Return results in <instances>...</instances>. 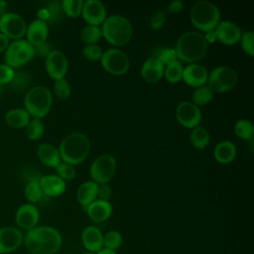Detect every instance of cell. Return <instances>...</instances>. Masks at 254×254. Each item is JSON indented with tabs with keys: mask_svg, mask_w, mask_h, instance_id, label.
Returning <instances> with one entry per match:
<instances>
[{
	"mask_svg": "<svg viewBox=\"0 0 254 254\" xmlns=\"http://www.w3.org/2000/svg\"><path fill=\"white\" fill-rule=\"evenodd\" d=\"M213 91L207 86V84H204L202 86L196 87L194 91L192 92V103H194L196 106H201L209 103L213 98Z\"/></svg>",
	"mask_w": 254,
	"mask_h": 254,
	"instance_id": "33",
	"label": "cell"
},
{
	"mask_svg": "<svg viewBox=\"0 0 254 254\" xmlns=\"http://www.w3.org/2000/svg\"><path fill=\"white\" fill-rule=\"evenodd\" d=\"M15 69L6 64H0V84L8 85L12 80Z\"/></svg>",
	"mask_w": 254,
	"mask_h": 254,
	"instance_id": "45",
	"label": "cell"
},
{
	"mask_svg": "<svg viewBox=\"0 0 254 254\" xmlns=\"http://www.w3.org/2000/svg\"><path fill=\"white\" fill-rule=\"evenodd\" d=\"M81 241L84 248L89 251L96 253L103 248V234L100 229L96 226H86L81 232Z\"/></svg>",
	"mask_w": 254,
	"mask_h": 254,
	"instance_id": "21",
	"label": "cell"
},
{
	"mask_svg": "<svg viewBox=\"0 0 254 254\" xmlns=\"http://www.w3.org/2000/svg\"><path fill=\"white\" fill-rule=\"evenodd\" d=\"M100 63L102 67L114 75H122L129 69L130 62L128 56L121 50L112 48L102 53Z\"/></svg>",
	"mask_w": 254,
	"mask_h": 254,
	"instance_id": "10",
	"label": "cell"
},
{
	"mask_svg": "<svg viewBox=\"0 0 254 254\" xmlns=\"http://www.w3.org/2000/svg\"><path fill=\"white\" fill-rule=\"evenodd\" d=\"M9 45H10V40L6 36H4L2 33H0V54L5 53Z\"/></svg>",
	"mask_w": 254,
	"mask_h": 254,
	"instance_id": "49",
	"label": "cell"
},
{
	"mask_svg": "<svg viewBox=\"0 0 254 254\" xmlns=\"http://www.w3.org/2000/svg\"><path fill=\"white\" fill-rule=\"evenodd\" d=\"M122 241L123 238L119 231L110 230L103 235V248L115 251L121 246Z\"/></svg>",
	"mask_w": 254,
	"mask_h": 254,
	"instance_id": "38",
	"label": "cell"
},
{
	"mask_svg": "<svg viewBox=\"0 0 254 254\" xmlns=\"http://www.w3.org/2000/svg\"><path fill=\"white\" fill-rule=\"evenodd\" d=\"M54 92L56 96L61 100H65L70 96L71 89L68 81L64 77L56 79L54 82Z\"/></svg>",
	"mask_w": 254,
	"mask_h": 254,
	"instance_id": "39",
	"label": "cell"
},
{
	"mask_svg": "<svg viewBox=\"0 0 254 254\" xmlns=\"http://www.w3.org/2000/svg\"><path fill=\"white\" fill-rule=\"evenodd\" d=\"M101 29L99 26L86 25L80 32V38L86 45L96 44L101 38Z\"/></svg>",
	"mask_w": 254,
	"mask_h": 254,
	"instance_id": "35",
	"label": "cell"
},
{
	"mask_svg": "<svg viewBox=\"0 0 254 254\" xmlns=\"http://www.w3.org/2000/svg\"><path fill=\"white\" fill-rule=\"evenodd\" d=\"M26 41L33 47L43 44L47 41L49 35L48 24L42 20L36 19L27 25Z\"/></svg>",
	"mask_w": 254,
	"mask_h": 254,
	"instance_id": "19",
	"label": "cell"
},
{
	"mask_svg": "<svg viewBox=\"0 0 254 254\" xmlns=\"http://www.w3.org/2000/svg\"><path fill=\"white\" fill-rule=\"evenodd\" d=\"M4 120L9 127L13 129H22L27 126L31 120V116L25 108H13L5 114Z\"/></svg>",
	"mask_w": 254,
	"mask_h": 254,
	"instance_id": "27",
	"label": "cell"
},
{
	"mask_svg": "<svg viewBox=\"0 0 254 254\" xmlns=\"http://www.w3.org/2000/svg\"><path fill=\"white\" fill-rule=\"evenodd\" d=\"M64 13L71 18H76L81 14L83 1L82 0H63L61 2Z\"/></svg>",
	"mask_w": 254,
	"mask_h": 254,
	"instance_id": "37",
	"label": "cell"
},
{
	"mask_svg": "<svg viewBox=\"0 0 254 254\" xmlns=\"http://www.w3.org/2000/svg\"><path fill=\"white\" fill-rule=\"evenodd\" d=\"M183 70H184V66L181 61L178 60L165 66L164 76L167 79V81L171 83H177L183 77Z\"/></svg>",
	"mask_w": 254,
	"mask_h": 254,
	"instance_id": "32",
	"label": "cell"
},
{
	"mask_svg": "<svg viewBox=\"0 0 254 254\" xmlns=\"http://www.w3.org/2000/svg\"><path fill=\"white\" fill-rule=\"evenodd\" d=\"M190 140L193 147L196 149L202 150L204 149L210 140V136L208 131L202 126H196L191 129L190 134Z\"/></svg>",
	"mask_w": 254,
	"mask_h": 254,
	"instance_id": "30",
	"label": "cell"
},
{
	"mask_svg": "<svg viewBox=\"0 0 254 254\" xmlns=\"http://www.w3.org/2000/svg\"><path fill=\"white\" fill-rule=\"evenodd\" d=\"M37 156L42 164L51 168H56L62 162L59 149L49 143H43L38 147Z\"/></svg>",
	"mask_w": 254,
	"mask_h": 254,
	"instance_id": "25",
	"label": "cell"
},
{
	"mask_svg": "<svg viewBox=\"0 0 254 254\" xmlns=\"http://www.w3.org/2000/svg\"><path fill=\"white\" fill-rule=\"evenodd\" d=\"M111 193H112V190L107 184L98 185V190H97V198L98 199L109 201Z\"/></svg>",
	"mask_w": 254,
	"mask_h": 254,
	"instance_id": "47",
	"label": "cell"
},
{
	"mask_svg": "<svg viewBox=\"0 0 254 254\" xmlns=\"http://www.w3.org/2000/svg\"><path fill=\"white\" fill-rule=\"evenodd\" d=\"M56 172H57V176H59L61 179L64 180H72L74 179L75 175H76V171L75 168L67 163L64 162H61L57 167H56Z\"/></svg>",
	"mask_w": 254,
	"mask_h": 254,
	"instance_id": "41",
	"label": "cell"
},
{
	"mask_svg": "<svg viewBox=\"0 0 254 254\" xmlns=\"http://www.w3.org/2000/svg\"><path fill=\"white\" fill-rule=\"evenodd\" d=\"M216 33L217 41L224 45H234L236 44L242 35V32L238 25L231 21H220L214 29Z\"/></svg>",
	"mask_w": 254,
	"mask_h": 254,
	"instance_id": "17",
	"label": "cell"
},
{
	"mask_svg": "<svg viewBox=\"0 0 254 254\" xmlns=\"http://www.w3.org/2000/svg\"><path fill=\"white\" fill-rule=\"evenodd\" d=\"M115 170V158L110 154H102L91 163L89 174L93 182L98 185H103L107 184L113 178Z\"/></svg>",
	"mask_w": 254,
	"mask_h": 254,
	"instance_id": "9",
	"label": "cell"
},
{
	"mask_svg": "<svg viewBox=\"0 0 254 254\" xmlns=\"http://www.w3.org/2000/svg\"><path fill=\"white\" fill-rule=\"evenodd\" d=\"M24 235L21 230L14 226L0 228V254H8L16 251L23 243Z\"/></svg>",
	"mask_w": 254,
	"mask_h": 254,
	"instance_id": "14",
	"label": "cell"
},
{
	"mask_svg": "<svg viewBox=\"0 0 254 254\" xmlns=\"http://www.w3.org/2000/svg\"><path fill=\"white\" fill-rule=\"evenodd\" d=\"M190 21L199 31L207 32L214 30L220 22L219 9L210 1H197L190 9Z\"/></svg>",
	"mask_w": 254,
	"mask_h": 254,
	"instance_id": "5",
	"label": "cell"
},
{
	"mask_svg": "<svg viewBox=\"0 0 254 254\" xmlns=\"http://www.w3.org/2000/svg\"><path fill=\"white\" fill-rule=\"evenodd\" d=\"M164 68L165 65L156 57H150L142 64L141 75L145 81L156 83L163 77Z\"/></svg>",
	"mask_w": 254,
	"mask_h": 254,
	"instance_id": "20",
	"label": "cell"
},
{
	"mask_svg": "<svg viewBox=\"0 0 254 254\" xmlns=\"http://www.w3.org/2000/svg\"><path fill=\"white\" fill-rule=\"evenodd\" d=\"M174 49L180 61L195 64L206 55L208 44L201 33L190 31L178 39Z\"/></svg>",
	"mask_w": 254,
	"mask_h": 254,
	"instance_id": "2",
	"label": "cell"
},
{
	"mask_svg": "<svg viewBox=\"0 0 254 254\" xmlns=\"http://www.w3.org/2000/svg\"><path fill=\"white\" fill-rule=\"evenodd\" d=\"M176 117L179 123L186 128H194L198 126L202 115L198 106L191 101H182L176 108Z\"/></svg>",
	"mask_w": 254,
	"mask_h": 254,
	"instance_id": "12",
	"label": "cell"
},
{
	"mask_svg": "<svg viewBox=\"0 0 254 254\" xmlns=\"http://www.w3.org/2000/svg\"><path fill=\"white\" fill-rule=\"evenodd\" d=\"M101 34L111 45L121 47L126 45L132 38V26L129 20L122 15H111L106 17L101 24Z\"/></svg>",
	"mask_w": 254,
	"mask_h": 254,
	"instance_id": "4",
	"label": "cell"
},
{
	"mask_svg": "<svg viewBox=\"0 0 254 254\" xmlns=\"http://www.w3.org/2000/svg\"><path fill=\"white\" fill-rule=\"evenodd\" d=\"M82 54L84 58L89 61H100L102 56V50L96 44L85 45V47L83 48Z\"/></svg>",
	"mask_w": 254,
	"mask_h": 254,
	"instance_id": "43",
	"label": "cell"
},
{
	"mask_svg": "<svg viewBox=\"0 0 254 254\" xmlns=\"http://www.w3.org/2000/svg\"><path fill=\"white\" fill-rule=\"evenodd\" d=\"M167 19V13L165 10L160 9L157 10L151 17L150 19V27L151 29L158 31L160 29H162V27L164 26L165 22Z\"/></svg>",
	"mask_w": 254,
	"mask_h": 254,
	"instance_id": "44",
	"label": "cell"
},
{
	"mask_svg": "<svg viewBox=\"0 0 254 254\" xmlns=\"http://www.w3.org/2000/svg\"><path fill=\"white\" fill-rule=\"evenodd\" d=\"M25 132L27 137L32 141H36L42 138L45 132V127L42 119L40 118L31 119L27 124V126L25 127Z\"/></svg>",
	"mask_w": 254,
	"mask_h": 254,
	"instance_id": "34",
	"label": "cell"
},
{
	"mask_svg": "<svg viewBox=\"0 0 254 254\" xmlns=\"http://www.w3.org/2000/svg\"><path fill=\"white\" fill-rule=\"evenodd\" d=\"M64 254H71V253H64Z\"/></svg>",
	"mask_w": 254,
	"mask_h": 254,
	"instance_id": "54",
	"label": "cell"
},
{
	"mask_svg": "<svg viewBox=\"0 0 254 254\" xmlns=\"http://www.w3.org/2000/svg\"><path fill=\"white\" fill-rule=\"evenodd\" d=\"M3 91H4V85L0 84V96H1V94L3 93Z\"/></svg>",
	"mask_w": 254,
	"mask_h": 254,
	"instance_id": "52",
	"label": "cell"
},
{
	"mask_svg": "<svg viewBox=\"0 0 254 254\" xmlns=\"http://www.w3.org/2000/svg\"><path fill=\"white\" fill-rule=\"evenodd\" d=\"M208 71L199 64H190L183 70V80L191 87H199L207 82Z\"/></svg>",
	"mask_w": 254,
	"mask_h": 254,
	"instance_id": "18",
	"label": "cell"
},
{
	"mask_svg": "<svg viewBox=\"0 0 254 254\" xmlns=\"http://www.w3.org/2000/svg\"><path fill=\"white\" fill-rule=\"evenodd\" d=\"M45 67L48 74L56 79L64 78L67 72L68 62L65 55L59 50H53L45 59Z\"/></svg>",
	"mask_w": 254,
	"mask_h": 254,
	"instance_id": "13",
	"label": "cell"
},
{
	"mask_svg": "<svg viewBox=\"0 0 254 254\" xmlns=\"http://www.w3.org/2000/svg\"><path fill=\"white\" fill-rule=\"evenodd\" d=\"M39 181L40 179H31L24 189V195L29 203L34 204L35 202L40 201L45 195L41 189Z\"/></svg>",
	"mask_w": 254,
	"mask_h": 254,
	"instance_id": "31",
	"label": "cell"
},
{
	"mask_svg": "<svg viewBox=\"0 0 254 254\" xmlns=\"http://www.w3.org/2000/svg\"><path fill=\"white\" fill-rule=\"evenodd\" d=\"M83 254H95V253H93V252H89V251H86L85 253H83Z\"/></svg>",
	"mask_w": 254,
	"mask_h": 254,
	"instance_id": "53",
	"label": "cell"
},
{
	"mask_svg": "<svg viewBox=\"0 0 254 254\" xmlns=\"http://www.w3.org/2000/svg\"><path fill=\"white\" fill-rule=\"evenodd\" d=\"M206 43H214L215 41H217V38H216V33L214 30H210V31H207L205 32V35L203 36Z\"/></svg>",
	"mask_w": 254,
	"mask_h": 254,
	"instance_id": "50",
	"label": "cell"
},
{
	"mask_svg": "<svg viewBox=\"0 0 254 254\" xmlns=\"http://www.w3.org/2000/svg\"><path fill=\"white\" fill-rule=\"evenodd\" d=\"M81 15L88 25L99 26L106 19V8L99 0H87L83 2Z\"/></svg>",
	"mask_w": 254,
	"mask_h": 254,
	"instance_id": "16",
	"label": "cell"
},
{
	"mask_svg": "<svg viewBox=\"0 0 254 254\" xmlns=\"http://www.w3.org/2000/svg\"><path fill=\"white\" fill-rule=\"evenodd\" d=\"M0 17H1V15H0Z\"/></svg>",
	"mask_w": 254,
	"mask_h": 254,
	"instance_id": "55",
	"label": "cell"
},
{
	"mask_svg": "<svg viewBox=\"0 0 254 254\" xmlns=\"http://www.w3.org/2000/svg\"><path fill=\"white\" fill-rule=\"evenodd\" d=\"M64 11L62 8V4L58 0H53L48 2L45 6L40 8L37 12V16L39 20L46 22L47 24L56 25L58 24L64 17Z\"/></svg>",
	"mask_w": 254,
	"mask_h": 254,
	"instance_id": "22",
	"label": "cell"
},
{
	"mask_svg": "<svg viewBox=\"0 0 254 254\" xmlns=\"http://www.w3.org/2000/svg\"><path fill=\"white\" fill-rule=\"evenodd\" d=\"M27 30V23L24 18L13 12H6L0 17V33L6 36L9 40L22 39Z\"/></svg>",
	"mask_w": 254,
	"mask_h": 254,
	"instance_id": "11",
	"label": "cell"
},
{
	"mask_svg": "<svg viewBox=\"0 0 254 254\" xmlns=\"http://www.w3.org/2000/svg\"><path fill=\"white\" fill-rule=\"evenodd\" d=\"M95 254H117V253H116V251H113V250H110V249H107V248H102L101 250H99Z\"/></svg>",
	"mask_w": 254,
	"mask_h": 254,
	"instance_id": "51",
	"label": "cell"
},
{
	"mask_svg": "<svg viewBox=\"0 0 254 254\" xmlns=\"http://www.w3.org/2000/svg\"><path fill=\"white\" fill-rule=\"evenodd\" d=\"M112 204L107 200L95 199L85 207V211L89 218L94 222H103L112 214Z\"/></svg>",
	"mask_w": 254,
	"mask_h": 254,
	"instance_id": "24",
	"label": "cell"
},
{
	"mask_svg": "<svg viewBox=\"0 0 254 254\" xmlns=\"http://www.w3.org/2000/svg\"><path fill=\"white\" fill-rule=\"evenodd\" d=\"M23 243L30 254H56L62 247L63 238L55 227L37 225L27 231Z\"/></svg>",
	"mask_w": 254,
	"mask_h": 254,
	"instance_id": "1",
	"label": "cell"
},
{
	"mask_svg": "<svg viewBox=\"0 0 254 254\" xmlns=\"http://www.w3.org/2000/svg\"><path fill=\"white\" fill-rule=\"evenodd\" d=\"M39 184L44 194L47 196H59L64 192L66 188L64 181L57 175L42 176Z\"/></svg>",
	"mask_w": 254,
	"mask_h": 254,
	"instance_id": "23",
	"label": "cell"
},
{
	"mask_svg": "<svg viewBox=\"0 0 254 254\" xmlns=\"http://www.w3.org/2000/svg\"><path fill=\"white\" fill-rule=\"evenodd\" d=\"M234 132L237 137L243 140H250L253 138L254 127L252 122L247 119H240L234 125Z\"/></svg>",
	"mask_w": 254,
	"mask_h": 254,
	"instance_id": "36",
	"label": "cell"
},
{
	"mask_svg": "<svg viewBox=\"0 0 254 254\" xmlns=\"http://www.w3.org/2000/svg\"><path fill=\"white\" fill-rule=\"evenodd\" d=\"M90 151V142L87 136L81 132H72L66 135L61 142L59 152L63 162L72 166L82 163Z\"/></svg>",
	"mask_w": 254,
	"mask_h": 254,
	"instance_id": "3",
	"label": "cell"
},
{
	"mask_svg": "<svg viewBox=\"0 0 254 254\" xmlns=\"http://www.w3.org/2000/svg\"><path fill=\"white\" fill-rule=\"evenodd\" d=\"M33 48H34V55L44 58V59H46L48 57V55L53 51V47H52L51 43H49L48 41L44 42L41 45L35 46Z\"/></svg>",
	"mask_w": 254,
	"mask_h": 254,
	"instance_id": "46",
	"label": "cell"
},
{
	"mask_svg": "<svg viewBox=\"0 0 254 254\" xmlns=\"http://www.w3.org/2000/svg\"><path fill=\"white\" fill-rule=\"evenodd\" d=\"M34 57L32 45L23 39L15 40L10 43L4 53V64L15 69L28 64Z\"/></svg>",
	"mask_w": 254,
	"mask_h": 254,
	"instance_id": "7",
	"label": "cell"
},
{
	"mask_svg": "<svg viewBox=\"0 0 254 254\" xmlns=\"http://www.w3.org/2000/svg\"><path fill=\"white\" fill-rule=\"evenodd\" d=\"M239 41H240L242 50L250 57H253L254 56V33L252 31L243 33Z\"/></svg>",
	"mask_w": 254,
	"mask_h": 254,
	"instance_id": "42",
	"label": "cell"
},
{
	"mask_svg": "<svg viewBox=\"0 0 254 254\" xmlns=\"http://www.w3.org/2000/svg\"><path fill=\"white\" fill-rule=\"evenodd\" d=\"M39 219V209L36 205L29 202L20 205L15 214V221L18 227L27 231L36 227Z\"/></svg>",
	"mask_w": 254,
	"mask_h": 254,
	"instance_id": "15",
	"label": "cell"
},
{
	"mask_svg": "<svg viewBox=\"0 0 254 254\" xmlns=\"http://www.w3.org/2000/svg\"><path fill=\"white\" fill-rule=\"evenodd\" d=\"M52 103V92L46 86L31 87L24 98V108L33 118L45 117L50 112Z\"/></svg>",
	"mask_w": 254,
	"mask_h": 254,
	"instance_id": "6",
	"label": "cell"
},
{
	"mask_svg": "<svg viewBox=\"0 0 254 254\" xmlns=\"http://www.w3.org/2000/svg\"><path fill=\"white\" fill-rule=\"evenodd\" d=\"M238 81V74L230 66L222 65L213 68L207 77V86L213 92H226L235 87Z\"/></svg>",
	"mask_w": 254,
	"mask_h": 254,
	"instance_id": "8",
	"label": "cell"
},
{
	"mask_svg": "<svg viewBox=\"0 0 254 254\" xmlns=\"http://www.w3.org/2000/svg\"><path fill=\"white\" fill-rule=\"evenodd\" d=\"M154 57H156L165 66L170 64L171 63L179 60L176 50L173 48H162L159 50L157 55Z\"/></svg>",
	"mask_w": 254,
	"mask_h": 254,
	"instance_id": "40",
	"label": "cell"
},
{
	"mask_svg": "<svg viewBox=\"0 0 254 254\" xmlns=\"http://www.w3.org/2000/svg\"><path fill=\"white\" fill-rule=\"evenodd\" d=\"M98 184L93 181L82 183L76 190V200L85 208L95 199H97Z\"/></svg>",
	"mask_w": 254,
	"mask_h": 254,
	"instance_id": "26",
	"label": "cell"
},
{
	"mask_svg": "<svg viewBox=\"0 0 254 254\" xmlns=\"http://www.w3.org/2000/svg\"><path fill=\"white\" fill-rule=\"evenodd\" d=\"M184 5H185V4H184V2H183L182 0H174V1H172V2L169 4L167 10H168L170 13H178V12H180L181 10H183Z\"/></svg>",
	"mask_w": 254,
	"mask_h": 254,
	"instance_id": "48",
	"label": "cell"
},
{
	"mask_svg": "<svg viewBox=\"0 0 254 254\" xmlns=\"http://www.w3.org/2000/svg\"><path fill=\"white\" fill-rule=\"evenodd\" d=\"M213 156L218 163L228 164L236 157V147L231 141H220L214 148Z\"/></svg>",
	"mask_w": 254,
	"mask_h": 254,
	"instance_id": "28",
	"label": "cell"
},
{
	"mask_svg": "<svg viewBox=\"0 0 254 254\" xmlns=\"http://www.w3.org/2000/svg\"><path fill=\"white\" fill-rule=\"evenodd\" d=\"M32 83V75L27 70H17L14 72L12 80L9 82L8 87L16 92L28 89ZM30 89V88H29Z\"/></svg>",
	"mask_w": 254,
	"mask_h": 254,
	"instance_id": "29",
	"label": "cell"
}]
</instances>
